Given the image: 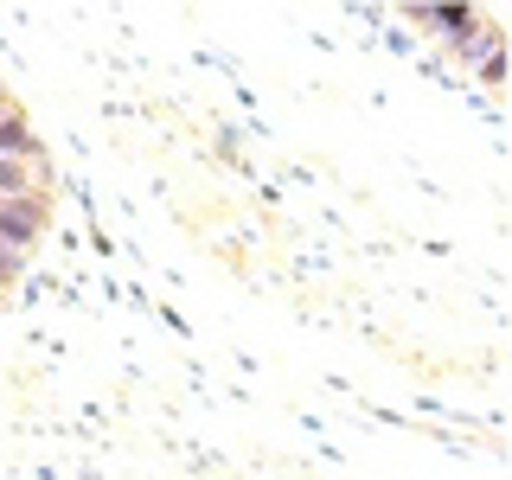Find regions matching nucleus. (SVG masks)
Wrapping results in <instances>:
<instances>
[{
    "instance_id": "nucleus-1",
    "label": "nucleus",
    "mask_w": 512,
    "mask_h": 480,
    "mask_svg": "<svg viewBox=\"0 0 512 480\" xmlns=\"http://www.w3.org/2000/svg\"><path fill=\"white\" fill-rule=\"evenodd\" d=\"M45 199L39 192H26V199H0V256H26L32 244H39L45 231Z\"/></svg>"
},
{
    "instance_id": "nucleus-2",
    "label": "nucleus",
    "mask_w": 512,
    "mask_h": 480,
    "mask_svg": "<svg viewBox=\"0 0 512 480\" xmlns=\"http://www.w3.org/2000/svg\"><path fill=\"white\" fill-rule=\"evenodd\" d=\"M0 160H26V167H39V160H45V141H39V128L26 122L20 103L0 109Z\"/></svg>"
},
{
    "instance_id": "nucleus-3",
    "label": "nucleus",
    "mask_w": 512,
    "mask_h": 480,
    "mask_svg": "<svg viewBox=\"0 0 512 480\" xmlns=\"http://www.w3.org/2000/svg\"><path fill=\"white\" fill-rule=\"evenodd\" d=\"M26 192H39V167H26V160H0V199H26Z\"/></svg>"
},
{
    "instance_id": "nucleus-4",
    "label": "nucleus",
    "mask_w": 512,
    "mask_h": 480,
    "mask_svg": "<svg viewBox=\"0 0 512 480\" xmlns=\"http://www.w3.org/2000/svg\"><path fill=\"white\" fill-rule=\"evenodd\" d=\"M474 71H480V84H506V39H500V45H493V52H487V58H480V64H474Z\"/></svg>"
},
{
    "instance_id": "nucleus-5",
    "label": "nucleus",
    "mask_w": 512,
    "mask_h": 480,
    "mask_svg": "<svg viewBox=\"0 0 512 480\" xmlns=\"http://www.w3.org/2000/svg\"><path fill=\"white\" fill-rule=\"evenodd\" d=\"M7 282H13V269H7V263H0V295H7Z\"/></svg>"
},
{
    "instance_id": "nucleus-6",
    "label": "nucleus",
    "mask_w": 512,
    "mask_h": 480,
    "mask_svg": "<svg viewBox=\"0 0 512 480\" xmlns=\"http://www.w3.org/2000/svg\"><path fill=\"white\" fill-rule=\"evenodd\" d=\"M0 109H13V96H7V84H0Z\"/></svg>"
}]
</instances>
